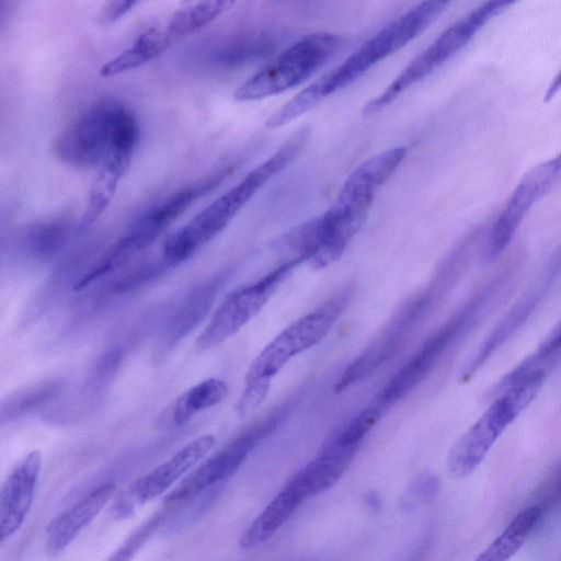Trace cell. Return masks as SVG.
Wrapping results in <instances>:
<instances>
[{"instance_id": "cell-1", "label": "cell", "mask_w": 561, "mask_h": 561, "mask_svg": "<svg viewBox=\"0 0 561 561\" xmlns=\"http://www.w3.org/2000/svg\"><path fill=\"white\" fill-rule=\"evenodd\" d=\"M405 147L387 149L358 165L345 180L324 214L301 225V242L309 263L324 268L339 260L363 227L377 190L396 172Z\"/></svg>"}, {"instance_id": "cell-2", "label": "cell", "mask_w": 561, "mask_h": 561, "mask_svg": "<svg viewBox=\"0 0 561 561\" xmlns=\"http://www.w3.org/2000/svg\"><path fill=\"white\" fill-rule=\"evenodd\" d=\"M448 4V1H424L387 24L342 64L275 111L266 121V127H283L329 95L350 85L376 64L415 38L445 11Z\"/></svg>"}, {"instance_id": "cell-3", "label": "cell", "mask_w": 561, "mask_h": 561, "mask_svg": "<svg viewBox=\"0 0 561 561\" xmlns=\"http://www.w3.org/2000/svg\"><path fill=\"white\" fill-rule=\"evenodd\" d=\"M513 273L506 266L477 290L419 346L364 408L380 421L393 405L422 383L495 306L510 286Z\"/></svg>"}, {"instance_id": "cell-4", "label": "cell", "mask_w": 561, "mask_h": 561, "mask_svg": "<svg viewBox=\"0 0 561 561\" xmlns=\"http://www.w3.org/2000/svg\"><path fill=\"white\" fill-rule=\"evenodd\" d=\"M308 137V128L297 130L266 160L171 234L162 247L164 263L179 265L217 237L250 199L299 154Z\"/></svg>"}, {"instance_id": "cell-5", "label": "cell", "mask_w": 561, "mask_h": 561, "mask_svg": "<svg viewBox=\"0 0 561 561\" xmlns=\"http://www.w3.org/2000/svg\"><path fill=\"white\" fill-rule=\"evenodd\" d=\"M473 247L474 242L469 238L458 244L444 263L439 277L404 302L343 370L335 382V393L366 379L400 351L444 293L443 287L457 275Z\"/></svg>"}, {"instance_id": "cell-6", "label": "cell", "mask_w": 561, "mask_h": 561, "mask_svg": "<svg viewBox=\"0 0 561 561\" xmlns=\"http://www.w3.org/2000/svg\"><path fill=\"white\" fill-rule=\"evenodd\" d=\"M547 375L534 374L507 389L462 434L446 460L447 471L454 479L474 472L505 428L535 400Z\"/></svg>"}, {"instance_id": "cell-7", "label": "cell", "mask_w": 561, "mask_h": 561, "mask_svg": "<svg viewBox=\"0 0 561 561\" xmlns=\"http://www.w3.org/2000/svg\"><path fill=\"white\" fill-rule=\"evenodd\" d=\"M342 45V37L333 33L306 35L241 83L233 96L242 102L256 101L293 89L325 66Z\"/></svg>"}, {"instance_id": "cell-8", "label": "cell", "mask_w": 561, "mask_h": 561, "mask_svg": "<svg viewBox=\"0 0 561 561\" xmlns=\"http://www.w3.org/2000/svg\"><path fill=\"white\" fill-rule=\"evenodd\" d=\"M514 4L511 0L485 1L466 13L399 73L394 80L363 108L364 115L375 114L391 104L405 90L426 78L461 50L492 19Z\"/></svg>"}, {"instance_id": "cell-9", "label": "cell", "mask_w": 561, "mask_h": 561, "mask_svg": "<svg viewBox=\"0 0 561 561\" xmlns=\"http://www.w3.org/2000/svg\"><path fill=\"white\" fill-rule=\"evenodd\" d=\"M294 401L276 407L254 422L225 447L203 460L164 496L171 506L192 501L202 493L228 481L245 462L249 456L288 419Z\"/></svg>"}, {"instance_id": "cell-10", "label": "cell", "mask_w": 561, "mask_h": 561, "mask_svg": "<svg viewBox=\"0 0 561 561\" xmlns=\"http://www.w3.org/2000/svg\"><path fill=\"white\" fill-rule=\"evenodd\" d=\"M352 296L345 288L283 329L251 362L244 387L270 383L297 355L322 341L335 325Z\"/></svg>"}, {"instance_id": "cell-11", "label": "cell", "mask_w": 561, "mask_h": 561, "mask_svg": "<svg viewBox=\"0 0 561 561\" xmlns=\"http://www.w3.org/2000/svg\"><path fill=\"white\" fill-rule=\"evenodd\" d=\"M227 165L196 182L183 186L145 209L123 236L103 254L101 261L111 272L137 252L154 242L191 205L215 190L233 171Z\"/></svg>"}, {"instance_id": "cell-12", "label": "cell", "mask_w": 561, "mask_h": 561, "mask_svg": "<svg viewBox=\"0 0 561 561\" xmlns=\"http://www.w3.org/2000/svg\"><path fill=\"white\" fill-rule=\"evenodd\" d=\"M304 262L294 256L260 278L229 291L197 335L195 351L205 353L237 334L260 313L283 282Z\"/></svg>"}, {"instance_id": "cell-13", "label": "cell", "mask_w": 561, "mask_h": 561, "mask_svg": "<svg viewBox=\"0 0 561 561\" xmlns=\"http://www.w3.org/2000/svg\"><path fill=\"white\" fill-rule=\"evenodd\" d=\"M126 110L112 99L95 102L55 138V156L76 169H98L114 145Z\"/></svg>"}, {"instance_id": "cell-14", "label": "cell", "mask_w": 561, "mask_h": 561, "mask_svg": "<svg viewBox=\"0 0 561 561\" xmlns=\"http://www.w3.org/2000/svg\"><path fill=\"white\" fill-rule=\"evenodd\" d=\"M559 185L561 151L533 167L516 184L485 237L483 260L486 263H491L505 251L531 207Z\"/></svg>"}, {"instance_id": "cell-15", "label": "cell", "mask_w": 561, "mask_h": 561, "mask_svg": "<svg viewBox=\"0 0 561 561\" xmlns=\"http://www.w3.org/2000/svg\"><path fill=\"white\" fill-rule=\"evenodd\" d=\"M216 444L213 434H205L191 440L168 460L138 478L115 504L114 512L125 517L133 511L165 493L181 478L187 476Z\"/></svg>"}, {"instance_id": "cell-16", "label": "cell", "mask_w": 561, "mask_h": 561, "mask_svg": "<svg viewBox=\"0 0 561 561\" xmlns=\"http://www.w3.org/2000/svg\"><path fill=\"white\" fill-rule=\"evenodd\" d=\"M139 137V126L130 110L124 113L114 145L96 169L80 228L91 226L107 209L119 182L126 174Z\"/></svg>"}, {"instance_id": "cell-17", "label": "cell", "mask_w": 561, "mask_h": 561, "mask_svg": "<svg viewBox=\"0 0 561 561\" xmlns=\"http://www.w3.org/2000/svg\"><path fill=\"white\" fill-rule=\"evenodd\" d=\"M284 41L276 28H255L234 32L202 42L190 53L197 66L231 69L272 55Z\"/></svg>"}, {"instance_id": "cell-18", "label": "cell", "mask_w": 561, "mask_h": 561, "mask_svg": "<svg viewBox=\"0 0 561 561\" xmlns=\"http://www.w3.org/2000/svg\"><path fill=\"white\" fill-rule=\"evenodd\" d=\"M42 470V454L31 450L20 458L0 493V541L12 537L23 525L34 502Z\"/></svg>"}, {"instance_id": "cell-19", "label": "cell", "mask_w": 561, "mask_h": 561, "mask_svg": "<svg viewBox=\"0 0 561 561\" xmlns=\"http://www.w3.org/2000/svg\"><path fill=\"white\" fill-rule=\"evenodd\" d=\"M558 259L559 260L553 264V268L547 272L546 275L537 282L536 286L534 285L533 288L512 307L493 331L481 342L474 353H472L460 370L459 379L462 382L469 381L489 358L529 319L561 270V254Z\"/></svg>"}, {"instance_id": "cell-20", "label": "cell", "mask_w": 561, "mask_h": 561, "mask_svg": "<svg viewBox=\"0 0 561 561\" xmlns=\"http://www.w3.org/2000/svg\"><path fill=\"white\" fill-rule=\"evenodd\" d=\"M115 491L114 482H103L51 519L45 533L47 554L53 558L60 554L107 505Z\"/></svg>"}, {"instance_id": "cell-21", "label": "cell", "mask_w": 561, "mask_h": 561, "mask_svg": "<svg viewBox=\"0 0 561 561\" xmlns=\"http://www.w3.org/2000/svg\"><path fill=\"white\" fill-rule=\"evenodd\" d=\"M362 445L351 444L332 434L317 456L293 477L308 497L331 489L347 471Z\"/></svg>"}, {"instance_id": "cell-22", "label": "cell", "mask_w": 561, "mask_h": 561, "mask_svg": "<svg viewBox=\"0 0 561 561\" xmlns=\"http://www.w3.org/2000/svg\"><path fill=\"white\" fill-rule=\"evenodd\" d=\"M308 499L291 477L242 533L240 547L253 549L268 541Z\"/></svg>"}, {"instance_id": "cell-23", "label": "cell", "mask_w": 561, "mask_h": 561, "mask_svg": "<svg viewBox=\"0 0 561 561\" xmlns=\"http://www.w3.org/2000/svg\"><path fill=\"white\" fill-rule=\"evenodd\" d=\"M229 393L228 383L209 377L183 391L164 411L161 422L168 427H180L198 413L222 402Z\"/></svg>"}, {"instance_id": "cell-24", "label": "cell", "mask_w": 561, "mask_h": 561, "mask_svg": "<svg viewBox=\"0 0 561 561\" xmlns=\"http://www.w3.org/2000/svg\"><path fill=\"white\" fill-rule=\"evenodd\" d=\"M173 43L165 28L147 30L128 47L104 64L100 69V76L110 78L141 67L159 57Z\"/></svg>"}, {"instance_id": "cell-25", "label": "cell", "mask_w": 561, "mask_h": 561, "mask_svg": "<svg viewBox=\"0 0 561 561\" xmlns=\"http://www.w3.org/2000/svg\"><path fill=\"white\" fill-rule=\"evenodd\" d=\"M542 514L538 504L522 510L473 561H510L534 531Z\"/></svg>"}, {"instance_id": "cell-26", "label": "cell", "mask_w": 561, "mask_h": 561, "mask_svg": "<svg viewBox=\"0 0 561 561\" xmlns=\"http://www.w3.org/2000/svg\"><path fill=\"white\" fill-rule=\"evenodd\" d=\"M233 4L227 0L191 2L173 13L165 31L173 42L180 41L216 20Z\"/></svg>"}, {"instance_id": "cell-27", "label": "cell", "mask_w": 561, "mask_h": 561, "mask_svg": "<svg viewBox=\"0 0 561 561\" xmlns=\"http://www.w3.org/2000/svg\"><path fill=\"white\" fill-rule=\"evenodd\" d=\"M70 233L71 226L65 220L35 222L25 229L23 244L33 256L47 257L65 245Z\"/></svg>"}, {"instance_id": "cell-28", "label": "cell", "mask_w": 561, "mask_h": 561, "mask_svg": "<svg viewBox=\"0 0 561 561\" xmlns=\"http://www.w3.org/2000/svg\"><path fill=\"white\" fill-rule=\"evenodd\" d=\"M167 515V505L161 511H157L145 522L138 525L128 537L115 549L106 561H133L136 554L141 550L151 535L159 528Z\"/></svg>"}, {"instance_id": "cell-29", "label": "cell", "mask_w": 561, "mask_h": 561, "mask_svg": "<svg viewBox=\"0 0 561 561\" xmlns=\"http://www.w3.org/2000/svg\"><path fill=\"white\" fill-rule=\"evenodd\" d=\"M138 3L137 1H111L102 9L100 20L104 24L113 23L126 15Z\"/></svg>"}, {"instance_id": "cell-30", "label": "cell", "mask_w": 561, "mask_h": 561, "mask_svg": "<svg viewBox=\"0 0 561 561\" xmlns=\"http://www.w3.org/2000/svg\"><path fill=\"white\" fill-rule=\"evenodd\" d=\"M545 486L542 502L537 503L543 512L546 507L561 502V468L554 472Z\"/></svg>"}]
</instances>
